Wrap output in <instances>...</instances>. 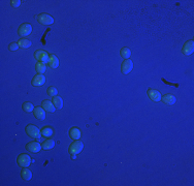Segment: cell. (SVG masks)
<instances>
[{
    "instance_id": "22",
    "label": "cell",
    "mask_w": 194,
    "mask_h": 186,
    "mask_svg": "<svg viewBox=\"0 0 194 186\" xmlns=\"http://www.w3.org/2000/svg\"><path fill=\"white\" fill-rule=\"evenodd\" d=\"M18 44H19L20 48L27 49V48H30L31 45H32V42H31L30 41H28V39H26V38H22V39H20V41H18Z\"/></svg>"
},
{
    "instance_id": "14",
    "label": "cell",
    "mask_w": 194,
    "mask_h": 186,
    "mask_svg": "<svg viewBox=\"0 0 194 186\" xmlns=\"http://www.w3.org/2000/svg\"><path fill=\"white\" fill-rule=\"evenodd\" d=\"M176 101H177V98H176L175 95H172V94H165V95H163V102L166 103V105L172 106V105H175Z\"/></svg>"
},
{
    "instance_id": "26",
    "label": "cell",
    "mask_w": 194,
    "mask_h": 186,
    "mask_svg": "<svg viewBox=\"0 0 194 186\" xmlns=\"http://www.w3.org/2000/svg\"><path fill=\"white\" fill-rule=\"evenodd\" d=\"M20 46H19V44L18 42H10V44L8 45V50L9 51H16V50L19 49Z\"/></svg>"
},
{
    "instance_id": "9",
    "label": "cell",
    "mask_w": 194,
    "mask_h": 186,
    "mask_svg": "<svg viewBox=\"0 0 194 186\" xmlns=\"http://www.w3.org/2000/svg\"><path fill=\"white\" fill-rule=\"evenodd\" d=\"M194 51V41H186L184 46H183L182 53L185 56H190Z\"/></svg>"
},
{
    "instance_id": "20",
    "label": "cell",
    "mask_w": 194,
    "mask_h": 186,
    "mask_svg": "<svg viewBox=\"0 0 194 186\" xmlns=\"http://www.w3.org/2000/svg\"><path fill=\"white\" fill-rule=\"evenodd\" d=\"M120 56H121L124 60L129 59L130 56H131V51H130V49L128 48H122L120 50Z\"/></svg>"
},
{
    "instance_id": "27",
    "label": "cell",
    "mask_w": 194,
    "mask_h": 186,
    "mask_svg": "<svg viewBox=\"0 0 194 186\" xmlns=\"http://www.w3.org/2000/svg\"><path fill=\"white\" fill-rule=\"evenodd\" d=\"M10 5L15 8H19V6L21 5V0H12V1H10Z\"/></svg>"
},
{
    "instance_id": "3",
    "label": "cell",
    "mask_w": 194,
    "mask_h": 186,
    "mask_svg": "<svg viewBox=\"0 0 194 186\" xmlns=\"http://www.w3.org/2000/svg\"><path fill=\"white\" fill-rule=\"evenodd\" d=\"M34 57L35 59L38 60V62L48 63L50 60V54H48V52L44 51V50H36L34 52Z\"/></svg>"
},
{
    "instance_id": "24",
    "label": "cell",
    "mask_w": 194,
    "mask_h": 186,
    "mask_svg": "<svg viewBox=\"0 0 194 186\" xmlns=\"http://www.w3.org/2000/svg\"><path fill=\"white\" fill-rule=\"evenodd\" d=\"M22 109L25 111L26 113H31V112H33V110H34V107L33 105L31 102H24L23 105H22Z\"/></svg>"
},
{
    "instance_id": "19",
    "label": "cell",
    "mask_w": 194,
    "mask_h": 186,
    "mask_svg": "<svg viewBox=\"0 0 194 186\" xmlns=\"http://www.w3.org/2000/svg\"><path fill=\"white\" fill-rule=\"evenodd\" d=\"M52 102H53V105H54V107L56 109H62V107H63V101H62V98L60 97V96H54L52 99Z\"/></svg>"
},
{
    "instance_id": "1",
    "label": "cell",
    "mask_w": 194,
    "mask_h": 186,
    "mask_svg": "<svg viewBox=\"0 0 194 186\" xmlns=\"http://www.w3.org/2000/svg\"><path fill=\"white\" fill-rule=\"evenodd\" d=\"M83 148H84V144L82 142H80L79 140H76L75 142H72L71 144H70L69 153H70V155H71V157L73 159H76V155L79 154V153H81Z\"/></svg>"
},
{
    "instance_id": "5",
    "label": "cell",
    "mask_w": 194,
    "mask_h": 186,
    "mask_svg": "<svg viewBox=\"0 0 194 186\" xmlns=\"http://www.w3.org/2000/svg\"><path fill=\"white\" fill-rule=\"evenodd\" d=\"M17 161L21 167H28L31 163V158L29 155L26 154V153H22V154H20L18 156Z\"/></svg>"
},
{
    "instance_id": "18",
    "label": "cell",
    "mask_w": 194,
    "mask_h": 186,
    "mask_svg": "<svg viewBox=\"0 0 194 186\" xmlns=\"http://www.w3.org/2000/svg\"><path fill=\"white\" fill-rule=\"evenodd\" d=\"M69 137L71 138L72 140H79L81 138V130L79 129V128H76V127H72V128H70V130H69Z\"/></svg>"
},
{
    "instance_id": "2",
    "label": "cell",
    "mask_w": 194,
    "mask_h": 186,
    "mask_svg": "<svg viewBox=\"0 0 194 186\" xmlns=\"http://www.w3.org/2000/svg\"><path fill=\"white\" fill-rule=\"evenodd\" d=\"M26 134L32 139H40L41 132L38 128L33 124H28L26 126Z\"/></svg>"
},
{
    "instance_id": "8",
    "label": "cell",
    "mask_w": 194,
    "mask_h": 186,
    "mask_svg": "<svg viewBox=\"0 0 194 186\" xmlns=\"http://www.w3.org/2000/svg\"><path fill=\"white\" fill-rule=\"evenodd\" d=\"M41 144H39L37 141H31L30 143H28L26 145L27 151L32 152V153H38L41 150Z\"/></svg>"
},
{
    "instance_id": "23",
    "label": "cell",
    "mask_w": 194,
    "mask_h": 186,
    "mask_svg": "<svg viewBox=\"0 0 194 186\" xmlns=\"http://www.w3.org/2000/svg\"><path fill=\"white\" fill-rule=\"evenodd\" d=\"M35 69H36L37 74H44L45 73V70H47V65H45V63L44 62H37L36 65H35Z\"/></svg>"
},
{
    "instance_id": "21",
    "label": "cell",
    "mask_w": 194,
    "mask_h": 186,
    "mask_svg": "<svg viewBox=\"0 0 194 186\" xmlns=\"http://www.w3.org/2000/svg\"><path fill=\"white\" fill-rule=\"evenodd\" d=\"M40 132H41L42 137H45V138H47V139L53 135V129H52L51 127H49V126H45L44 128H41Z\"/></svg>"
},
{
    "instance_id": "16",
    "label": "cell",
    "mask_w": 194,
    "mask_h": 186,
    "mask_svg": "<svg viewBox=\"0 0 194 186\" xmlns=\"http://www.w3.org/2000/svg\"><path fill=\"white\" fill-rule=\"evenodd\" d=\"M21 177L23 178V180L29 181V180H31V178H32V173H31V171L29 169L24 167V169L21 171Z\"/></svg>"
},
{
    "instance_id": "13",
    "label": "cell",
    "mask_w": 194,
    "mask_h": 186,
    "mask_svg": "<svg viewBox=\"0 0 194 186\" xmlns=\"http://www.w3.org/2000/svg\"><path fill=\"white\" fill-rule=\"evenodd\" d=\"M33 114L35 118H37L38 120H45V111L41 108V107H36L33 110Z\"/></svg>"
},
{
    "instance_id": "6",
    "label": "cell",
    "mask_w": 194,
    "mask_h": 186,
    "mask_svg": "<svg viewBox=\"0 0 194 186\" xmlns=\"http://www.w3.org/2000/svg\"><path fill=\"white\" fill-rule=\"evenodd\" d=\"M37 22L41 24V25H51L54 23V19L53 17L48 15V14H40V15L37 16Z\"/></svg>"
},
{
    "instance_id": "10",
    "label": "cell",
    "mask_w": 194,
    "mask_h": 186,
    "mask_svg": "<svg viewBox=\"0 0 194 186\" xmlns=\"http://www.w3.org/2000/svg\"><path fill=\"white\" fill-rule=\"evenodd\" d=\"M148 96L150 97L151 101H153L155 102H158L161 101L162 96H161V93L156 90V89H153V88H150L149 90H148Z\"/></svg>"
},
{
    "instance_id": "25",
    "label": "cell",
    "mask_w": 194,
    "mask_h": 186,
    "mask_svg": "<svg viewBox=\"0 0 194 186\" xmlns=\"http://www.w3.org/2000/svg\"><path fill=\"white\" fill-rule=\"evenodd\" d=\"M47 92H48L49 95L52 96V97H54V96H57V94H58V90L55 87H49Z\"/></svg>"
},
{
    "instance_id": "4",
    "label": "cell",
    "mask_w": 194,
    "mask_h": 186,
    "mask_svg": "<svg viewBox=\"0 0 194 186\" xmlns=\"http://www.w3.org/2000/svg\"><path fill=\"white\" fill-rule=\"evenodd\" d=\"M31 32H32V25L28 23H24L22 25H20L19 29H18V33L22 37H26L28 35H30Z\"/></svg>"
},
{
    "instance_id": "15",
    "label": "cell",
    "mask_w": 194,
    "mask_h": 186,
    "mask_svg": "<svg viewBox=\"0 0 194 186\" xmlns=\"http://www.w3.org/2000/svg\"><path fill=\"white\" fill-rule=\"evenodd\" d=\"M41 147H42V149H45V150H51V149H53L55 147V141L54 140H52V139L45 140V142L41 143Z\"/></svg>"
},
{
    "instance_id": "7",
    "label": "cell",
    "mask_w": 194,
    "mask_h": 186,
    "mask_svg": "<svg viewBox=\"0 0 194 186\" xmlns=\"http://www.w3.org/2000/svg\"><path fill=\"white\" fill-rule=\"evenodd\" d=\"M132 68H133V62L130 59L124 60L121 64V73L124 74H128L129 73H131Z\"/></svg>"
},
{
    "instance_id": "17",
    "label": "cell",
    "mask_w": 194,
    "mask_h": 186,
    "mask_svg": "<svg viewBox=\"0 0 194 186\" xmlns=\"http://www.w3.org/2000/svg\"><path fill=\"white\" fill-rule=\"evenodd\" d=\"M48 64H49V66H50L51 68H57V67L59 66V60L55 55L51 54L50 55V60H49Z\"/></svg>"
},
{
    "instance_id": "11",
    "label": "cell",
    "mask_w": 194,
    "mask_h": 186,
    "mask_svg": "<svg viewBox=\"0 0 194 186\" xmlns=\"http://www.w3.org/2000/svg\"><path fill=\"white\" fill-rule=\"evenodd\" d=\"M45 78L44 74H37L36 76L33 78L31 83H32V86H34V87H39V86H42L45 84Z\"/></svg>"
},
{
    "instance_id": "12",
    "label": "cell",
    "mask_w": 194,
    "mask_h": 186,
    "mask_svg": "<svg viewBox=\"0 0 194 186\" xmlns=\"http://www.w3.org/2000/svg\"><path fill=\"white\" fill-rule=\"evenodd\" d=\"M41 108L44 109L45 111H47L49 113H54L56 108L53 105V102L51 101H49V99H45V101H42L41 102Z\"/></svg>"
}]
</instances>
